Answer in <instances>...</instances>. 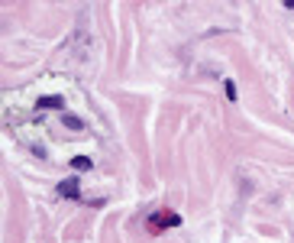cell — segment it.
<instances>
[{
    "label": "cell",
    "instance_id": "cell-1",
    "mask_svg": "<svg viewBox=\"0 0 294 243\" xmlns=\"http://www.w3.org/2000/svg\"><path fill=\"white\" fill-rule=\"evenodd\" d=\"M58 195L61 198H78V195H81V192H78V178H65L58 185Z\"/></svg>",
    "mask_w": 294,
    "mask_h": 243
},
{
    "label": "cell",
    "instance_id": "cell-4",
    "mask_svg": "<svg viewBox=\"0 0 294 243\" xmlns=\"http://www.w3.org/2000/svg\"><path fill=\"white\" fill-rule=\"evenodd\" d=\"M65 127H68V130H81L84 124H81V120H78L75 114H65Z\"/></svg>",
    "mask_w": 294,
    "mask_h": 243
},
{
    "label": "cell",
    "instance_id": "cell-5",
    "mask_svg": "<svg viewBox=\"0 0 294 243\" xmlns=\"http://www.w3.org/2000/svg\"><path fill=\"white\" fill-rule=\"evenodd\" d=\"M226 98L236 101V84H233V81H226Z\"/></svg>",
    "mask_w": 294,
    "mask_h": 243
},
{
    "label": "cell",
    "instance_id": "cell-2",
    "mask_svg": "<svg viewBox=\"0 0 294 243\" xmlns=\"http://www.w3.org/2000/svg\"><path fill=\"white\" fill-rule=\"evenodd\" d=\"M36 107H42V110H55V107H65V101H61V98H39V101H36Z\"/></svg>",
    "mask_w": 294,
    "mask_h": 243
},
{
    "label": "cell",
    "instance_id": "cell-3",
    "mask_svg": "<svg viewBox=\"0 0 294 243\" xmlns=\"http://www.w3.org/2000/svg\"><path fill=\"white\" fill-rule=\"evenodd\" d=\"M71 169H75V172H87V169H91V159H87V156H75V159H71Z\"/></svg>",
    "mask_w": 294,
    "mask_h": 243
},
{
    "label": "cell",
    "instance_id": "cell-6",
    "mask_svg": "<svg viewBox=\"0 0 294 243\" xmlns=\"http://www.w3.org/2000/svg\"><path fill=\"white\" fill-rule=\"evenodd\" d=\"M284 7H288V10H294V0H284Z\"/></svg>",
    "mask_w": 294,
    "mask_h": 243
}]
</instances>
